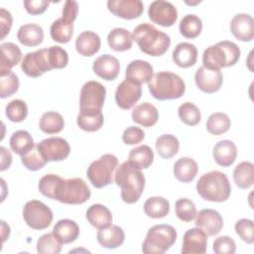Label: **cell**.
Returning a JSON list of instances; mask_svg holds the SVG:
<instances>
[{
    "mask_svg": "<svg viewBox=\"0 0 254 254\" xmlns=\"http://www.w3.org/2000/svg\"><path fill=\"white\" fill-rule=\"evenodd\" d=\"M114 181L121 189V198L126 203H135L139 200L144 188L145 176L141 169L129 161L117 167Z\"/></svg>",
    "mask_w": 254,
    "mask_h": 254,
    "instance_id": "cell-1",
    "label": "cell"
},
{
    "mask_svg": "<svg viewBox=\"0 0 254 254\" xmlns=\"http://www.w3.org/2000/svg\"><path fill=\"white\" fill-rule=\"evenodd\" d=\"M132 37L139 49L152 57L163 56L171 45L170 36L149 23L138 25L134 29Z\"/></svg>",
    "mask_w": 254,
    "mask_h": 254,
    "instance_id": "cell-2",
    "label": "cell"
},
{
    "mask_svg": "<svg viewBox=\"0 0 254 254\" xmlns=\"http://www.w3.org/2000/svg\"><path fill=\"white\" fill-rule=\"evenodd\" d=\"M197 193L205 200L222 202L228 199L231 186L227 176L219 171H211L202 175L196 183Z\"/></svg>",
    "mask_w": 254,
    "mask_h": 254,
    "instance_id": "cell-3",
    "label": "cell"
},
{
    "mask_svg": "<svg viewBox=\"0 0 254 254\" xmlns=\"http://www.w3.org/2000/svg\"><path fill=\"white\" fill-rule=\"evenodd\" d=\"M148 88L151 95L158 100L178 99L186 91L184 80L171 71H159L148 81Z\"/></svg>",
    "mask_w": 254,
    "mask_h": 254,
    "instance_id": "cell-4",
    "label": "cell"
},
{
    "mask_svg": "<svg viewBox=\"0 0 254 254\" xmlns=\"http://www.w3.org/2000/svg\"><path fill=\"white\" fill-rule=\"evenodd\" d=\"M239 47L231 41H221L206 48L202 54L203 66L208 69H220L234 65L240 59Z\"/></svg>",
    "mask_w": 254,
    "mask_h": 254,
    "instance_id": "cell-5",
    "label": "cell"
},
{
    "mask_svg": "<svg viewBox=\"0 0 254 254\" xmlns=\"http://www.w3.org/2000/svg\"><path fill=\"white\" fill-rule=\"evenodd\" d=\"M177 239L176 229L169 224H157L152 226L146 235L142 245L145 254H162L173 246Z\"/></svg>",
    "mask_w": 254,
    "mask_h": 254,
    "instance_id": "cell-6",
    "label": "cell"
},
{
    "mask_svg": "<svg viewBox=\"0 0 254 254\" xmlns=\"http://www.w3.org/2000/svg\"><path fill=\"white\" fill-rule=\"evenodd\" d=\"M90 195V190L82 179L61 178L54 199L65 204H81L88 200Z\"/></svg>",
    "mask_w": 254,
    "mask_h": 254,
    "instance_id": "cell-7",
    "label": "cell"
},
{
    "mask_svg": "<svg viewBox=\"0 0 254 254\" xmlns=\"http://www.w3.org/2000/svg\"><path fill=\"white\" fill-rule=\"evenodd\" d=\"M118 167V159L112 154H104L93 161L86 171V176L91 185L102 189L113 182L114 172Z\"/></svg>",
    "mask_w": 254,
    "mask_h": 254,
    "instance_id": "cell-8",
    "label": "cell"
},
{
    "mask_svg": "<svg viewBox=\"0 0 254 254\" xmlns=\"http://www.w3.org/2000/svg\"><path fill=\"white\" fill-rule=\"evenodd\" d=\"M106 95V89L103 84L95 80L85 82L79 95L80 113L95 114L101 112Z\"/></svg>",
    "mask_w": 254,
    "mask_h": 254,
    "instance_id": "cell-9",
    "label": "cell"
},
{
    "mask_svg": "<svg viewBox=\"0 0 254 254\" xmlns=\"http://www.w3.org/2000/svg\"><path fill=\"white\" fill-rule=\"evenodd\" d=\"M23 217L27 225L32 229L43 230L51 225L54 215L52 209L44 202L32 199L24 205Z\"/></svg>",
    "mask_w": 254,
    "mask_h": 254,
    "instance_id": "cell-10",
    "label": "cell"
},
{
    "mask_svg": "<svg viewBox=\"0 0 254 254\" xmlns=\"http://www.w3.org/2000/svg\"><path fill=\"white\" fill-rule=\"evenodd\" d=\"M21 68L23 72L30 77H39L46 71L53 69L48 49H41L26 54L22 60Z\"/></svg>",
    "mask_w": 254,
    "mask_h": 254,
    "instance_id": "cell-11",
    "label": "cell"
},
{
    "mask_svg": "<svg viewBox=\"0 0 254 254\" xmlns=\"http://www.w3.org/2000/svg\"><path fill=\"white\" fill-rule=\"evenodd\" d=\"M38 150L47 162L63 161L70 153V147L67 141L62 137H50L37 144Z\"/></svg>",
    "mask_w": 254,
    "mask_h": 254,
    "instance_id": "cell-12",
    "label": "cell"
},
{
    "mask_svg": "<svg viewBox=\"0 0 254 254\" xmlns=\"http://www.w3.org/2000/svg\"><path fill=\"white\" fill-rule=\"evenodd\" d=\"M148 16L152 22L162 27H171L178 19V11L171 2L156 0L150 4Z\"/></svg>",
    "mask_w": 254,
    "mask_h": 254,
    "instance_id": "cell-13",
    "label": "cell"
},
{
    "mask_svg": "<svg viewBox=\"0 0 254 254\" xmlns=\"http://www.w3.org/2000/svg\"><path fill=\"white\" fill-rule=\"evenodd\" d=\"M141 84L125 78L116 88L115 101L121 109L127 110L131 109L137 103V101L141 98Z\"/></svg>",
    "mask_w": 254,
    "mask_h": 254,
    "instance_id": "cell-14",
    "label": "cell"
},
{
    "mask_svg": "<svg viewBox=\"0 0 254 254\" xmlns=\"http://www.w3.org/2000/svg\"><path fill=\"white\" fill-rule=\"evenodd\" d=\"M194 81L201 91L205 93H213L220 89L223 76L220 69H208L202 65L196 69Z\"/></svg>",
    "mask_w": 254,
    "mask_h": 254,
    "instance_id": "cell-15",
    "label": "cell"
},
{
    "mask_svg": "<svg viewBox=\"0 0 254 254\" xmlns=\"http://www.w3.org/2000/svg\"><path fill=\"white\" fill-rule=\"evenodd\" d=\"M107 8L115 16L126 20L139 18L144 11V5L140 0H109Z\"/></svg>",
    "mask_w": 254,
    "mask_h": 254,
    "instance_id": "cell-16",
    "label": "cell"
},
{
    "mask_svg": "<svg viewBox=\"0 0 254 254\" xmlns=\"http://www.w3.org/2000/svg\"><path fill=\"white\" fill-rule=\"evenodd\" d=\"M207 235L198 227L186 231L183 237L182 254H203L206 252Z\"/></svg>",
    "mask_w": 254,
    "mask_h": 254,
    "instance_id": "cell-17",
    "label": "cell"
},
{
    "mask_svg": "<svg viewBox=\"0 0 254 254\" xmlns=\"http://www.w3.org/2000/svg\"><path fill=\"white\" fill-rule=\"evenodd\" d=\"M195 226L203 230L206 235L214 236L223 227V219L218 211L211 208H204L198 211L195 216Z\"/></svg>",
    "mask_w": 254,
    "mask_h": 254,
    "instance_id": "cell-18",
    "label": "cell"
},
{
    "mask_svg": "<svg viewBox=\"0 0 254 254\" xmlns=\"http://www.w3.org/2000/svg\"><path fill=\"white\" fill-rule=\"evenodd\" d=\"M232 35L241 42H250L254 38V20L246 13L236 14L230 22Z\"/></svg>",
    "mask_w": 254,
    "mask_h": 254,
    "instance_id": "cell-19",
    "label": "cell"
},
{
    "mask_svg": "<svg viewBox=\"0 0 254 254\" xmlns=\"http://www.w3.org/2000/svg\"><path fill=\"white\" fill-rule=\"evenodd\" d=\"M92 69L96 75L104 80H114L119 74L120 64L115 57L105 54L93 62Z\"/></svg>",
    "mask_w": 254,
    "mask_h": 254,
    "instance_id": "cell-20",
    "label": "cell"
},
{
    "mask_svg": "<svg viewBox=\"0 0 254 254\" xmlns=\"http://www.w3.org/2000/svg\"><path fill=\"white\" fill-rule=\"evenodd\" d=\"M96 238L102 247L107 249H115L123 244L125 234L120 226L110 224L106 227L100 228L97 231Z\"/></svg>",
    "mask_w": 254,
    "mask_h": 254,
    "instance_id": "cell-21",
    "label": "cell"
},
{
    "mask_svg": "<svg viewBox=\"0 0 254 254\" xmlns=\"http://www.w3.org/2000/svg\"><path fill=\"white\" fill-rule=\"evenodd\" d=\"M153 76V66L146 61H132L126 67L125 77L128 80L142 84L148 82Z\"/></svg>",
    "mask_w": 254,
    "mask_h": 254,
    "instance_id": "cell-22",
    "label": "cell"
},
{
    "mask_svg": "<svg viewBox=\"0 0 254 254\" xmlns=\"http://www.w3.org/2000/svg\"><path fill=\"white\" fill-rule=\"evenodd\" d=\"M101 46L100 37L92 31H84L79 34L75 40L76 52L83 57L95 55Z\"/></svg>",
    "mask_w": 254,
    "mask_h": 254,
    "instance_id": "cell-23",
    "label": "cell"
},
{
    "mask_svg": "<svg viewBox=\"0 0 254 254\" xmlns=\"http://www.w3.org/2000/svg\"><path fill=\"white\" fill-rule=\"evenodd\" d=\"M174 63L180 67H190L194 65L197 60V50L194 45L183 42L176 46L172 55Z\"/></svg>",
    "mask_w": 254,
    "mask_h": 254,
    "instance_id": "cell-24",
    "label": "cell"
},
{
    "mask_svg": "<svg viewBox=\"0 0 254 254\" xmlns=\"http://www.w3.org/2000/svg\"><path fill=\"white\" fill-rule=\"evenodd\" d=\"M212 155L217 165L221 167H229L236 160L237 148L232 141L222 140L214 145Z\"/></svg>",
    "mask_w": 254,
    "mask_h": 254,
    "instance_id": "cell-25",
    "label": "cell"
},
{
    "mask_svg": "<svg viewBox=\"0 0 254 254\" xmlns=\"http://www.w3.org/2000/svg\"><path fill=\"white\" fill-rule=\"evenodd\" d=\"M159 119V112L157 108L150 102H143L132 111V120L143 127L154 126Z\"/></svg>",
    "mask_w": 254,
    "mask_h": 254,
    "instance_id": "cell-26",
    "label": "cell"
},
{
    "mask_svg": "<svg viewBox=\"0 0 254 254\" xmlns=\"http://www.w3.org/2000/svg\"><path fill=\"white\" fill-rule=\"evenodd\" d=\"M17 39L26 47H36L44 40L43 28L34 23L24 24L17 32Z\"/></svg>",
    "mask_w": 254,
    "mask_h": 254,
    "instance_id": "cell-27",
    "label": "cell"
},
{
    "mask_svg": "<svg viewBox=\"0 0 254 254\" xmlns=\"http://www.w3.org/2000/svg\"><path fill=\"white\" fill-rule=\"evenodd\" d=\"M53 233L63 244H68L75 241L79 236V227L71 219H61L54 226Z\"/></svg>",
    "mask_w": 254,
    "mask_h": 254,
    "instance_id": "cell-28",
    "label": "cell"
},
{
    "mask_svg": "<svg viewBox=\"0 0 254 254\" xmlns=\"http://www.w3.org/2000/svg\"><path fill=\"white\" fill-rule=\"evenodd\" d=\"M85 216L87 221L97 229L106 227L112 222L111 211L105 205L99 203L90 205L86 210Z\"/></svg>",
    "mask_w": 254,
    "mask_h": 254,
    "instance_id": "cell-29",
    "label": "cell"
},
{
    "mask_svg": "<svg viewBox=\"0 0 254 254\" xmlns=\"http://www.w3.org/2000/svg\"><path fill=\"white\" fill-rule=\"evenodd\" d=\"M198 171L196 162L190 157L179 159L174 165V175L176 179L182 183H190L193 181Z\"/></svg>",
    "mask_w": 254,
    "mask_h": 254,
    "instance_id": "cell-30",
    "label": "cell"
},
{
    "mask_svg": "<svg viewBox=\"0 0 254 254\" xmlns=\"http://www.w3.org/2000/svg\"><path fill=\"white\" fill-rule=\"evenodd\" d=\"M107 42L113 51L124 52L132 48L133 37L131 33L124 28H115L107 36Z\"/></svg>",
    "mask_w": 254,
    "mask_h": 254,
    "instance_id": "cell-31",
    "label": "cell"
},
{
    "mask_svg": "<svg viewBox=\"0 0 254 254\" xmlns=\"http://www.w3.org/2000/svg\"><path fill=\"white\" fill-rule=\"evenodd\" d=\"M1 49L0 72L11 70L13 66L19 64L22 58V53L19 47L13 43H3Z\"/></svg>",
    "mask_w": 254,
    "mask_h": 254,
    "instance_id": "cell-32",
    "label": "cell"
},
{
    "mask_svg": "<svg viewBox=\"0 0 254 254\" xmlns=\"http://www.w3.org/2000/svg\"><path fill=\"white\" fill-rule=\"evenodd\" d=\"M50 34L54 41L60 44H66L72 38L73 22L61 17L51 25Z\"/></svg>",
    "mask_w": 254,
    "mask_h": 254,
    "instance_id": "cell-33",
    "label": "cell"
},
{
    "mask_svg": "<svg viewBox=\"0 0 254 254\" xmlns=\"http://www.w3.org/2000/svg\"><path fill=\"white\" fill-rule=\"evenodd\" d=\"M233 180L235 185L242 189L247 190L252 187L254 183V166L251 162L244 161L239 163L233 171Z\"/></svg>",
    "mask_w": 254,
    "mask_h": 254,
    "instance_id": "cell-34",
    "label": "cell"
},
{
    "mask_svg": "<svg viewBox=\"0 0 254 254\" xmlns=\"http://www.w3.org/2000/svg\"><path fill=\"white\" fill-rule=\"evenodd\" d=\"M11 150L20 156L27 154L35 147L31 134L26 130H18L12 134L9 140Z\"/></svg>",
    "mask_w": 254,
    "mask_h": 254,
    "instance_id": "cell-35",
    "label": "cell"
},
{
    "mask_svg": "<svg viewBox=\"0 0 254 254\" xmlns=\"http://www.w3.org/2000/svg\"><path fill=\"white\" fill-rule=\"evenodd\" d=\"M144 212L151 218H163L170 212V202L162 196L149 197L144 203Z\"/></svg>",
    "mask_w": 254,
    "mask_h": 254,
    "instance_id": "cell-36",
    "label": "cell"
},
{
    "mask_svg": "<svg viewBox=\"0 0 254 254\" xmlns=\"http://www.w3.org/2000/svg\"><path fill=\"white\" fill-rule=\"evenodd\" d=\"M155 147L160 157L163 159H171L177 155L180 143L176 136L172 134H164L157 139Z\"/></svg>",
    "mask_w": 254,
    "mask_h": 254,
    "instance_id": "cell-37",
    "label": "cell"
},
{
    "mask_svg": "<svg viewBox=\"0 0 254 254\" xmlns=\"http://www.w3.org/2000/svg\"><path fill=\"white\" fill-rule=\"evenodd\" d=\"M64 127V120L63 116L56 111L45 112L39 121V128L46 134L59 133Z\"/></svg>",
    "mask_w": 254,
    "mask_h": 254,
    "instance_id": "cell-38",
    "label": "cell"
},
{
    "mask_svg": "<svg viewBox=\"0 0 254 254\" xmlns=\"http://www.w3.org/2000/svg\"><path fill=\"white\" fill-rule=\"evenodd\" d=\"M180 33L187 39H194L201 33L202 22L194 14H188L183 17L179 25Z\"/></svg>",
    "mask_w": 254,
    "mask_h": 254,
    "instance_id": "cell-39",
    "label": "cell"
},
{
    "mask_svg": "<svg viewBox=\"0 0 254 254\" xmlns=\"http://www.w3.org/2000/svg\"><path fill=\"white\" fill-rule=\"evenodd\" d=\"M128 161L141 170L147 169L154 161V153L148 145H141L130 151Z\"/></svg>",
    "mask_w": 254,
    "mask_h": 254,
    "instance_id": "cell-40",
    "label": "cell"
},
{
    "mask_svg": "<svg viewBox=\"0 0 254 254\" xmlns=\"http://www.w3.org/2000/svg\"><path fill=\"white\" fill-rule=\"evenodd\" d=\"M231 121L227 114L215 112L209 115L206 121V129L212 135H221L228 131Z\"/></svg>",
    "mask_w": 254,
    "mask_h": 254,
    "instance_id": "cell-41",
    "label": "cell"
},
{
    "mask_svg": "<svg viewBox=\"0 0 254 254\" xmlns=\"http://www.w3.org/2000/svg\"><path fill=\"white\" fill-rule=\"evenodd\" d=\"M63 243L52 233L42 235L37 242V251L40 254H59L62 251Z\"/></svg>",
    "mask_w": 254,
    "mask_h": 254,
    "instance_id": "cell-42",
    "label": "cell"
},
{
    "mask_svg": "<svg viewBox=\"0 0 254 254\" xmlns=\"http://www.w3.org/2000/svg\"><path fill=\"white\" fill-rule=\"evenodd\" d=\"M104 122L102 112H98L95 114H87L80 113L77 115L76 123L78 127L87 132H94L99 130Z\"/></svg>",
    "mask_w": 254,
    "mask_h": 254,
    "instance_id": "cell-43",
    "label": "cell"
},
{
    "mask_svg": "<svg viewBox=\"0 0 254 254\" xmlns=\"http://www.w3.org/2000/svg\"><path fill=\"white\" fill-rule=\"evenodd\" d=\"M19 78L11 70L0 72V97L6 98L17 92Z\"/></svg>",
    "mask_w": 254,
    "mask_h": 254,
    "instance_id": "cell-44",
    "label": "cell"
},
{
    "mask_svg": "<svg viewBox=\"0 0 254 254\" xmlns=\"http://www.w3.org/2000/svg\"><path fill=\"white\" fill-rule=\"evenodd\" d=\"M5 114L11 122H22L27 118L28 106L24 100L14 99L6 105Z\"/></svg>",
    "mask_w": 254,
    "mask_h": 254,
    "instance_id": "cell-45",
    "label": "cell"
},
{
    "mask_svg": "<svg viewBox=\"0 0 254 254\" xmlns=\"http://www.w3.org/2000/svg\"><path fill=\"white\" fill-rule=\"evenodd\" d=\"M180 119L187 125L195 126L201 119V114L198 107L191 102H185L178 109Z\"/></svg>",
    "mask_w": 254,
    "mask_h": 254,
    "instance_id": "cell-46",
    "label": "cell"
},
{
    "mask_svg": "<svg viewBox=\"0 0 254 254\" xmlns=\"http://www.w3.org/2000/svg\"><path fill=\"white\" fill-rule=\"evenodd\" d=\"M175 212L179 219L184 222H190L196 216V207L189 198H180L176 201Z\"/></svg>",
    "mask_w": 254,
    "mask_h": 254,
    "instance_id": "cell-47",
    "label": "cell"
},
{
    "mask_svg": "<svg viewBox=\"0 0 254 254\" xmlns=\"http://www.w3.org/2000/svg\"><path fill=\"white\" fill-rule=\"evenodd\" d=\"M21 161L22 164L30 171H38L48 163L38 150L37 145H35V147L27 154L21 156Z\"/></svg>",
    "mask_w": 254,
    "mask_h": 254,
    "instance_id": "cell-48",
    "label": "cell"
},
{
    "mask_svg": "<svg viewBox=\"0 0 254 254\" xmlns=\"http://www.w3.org/2000/svg\"><path fill=\"white\" fill-rule=\"evenodd\" d=\"M60 180H61V177L58 175H55V174L45 175L39 181L38 188H39L40 192L43 195H45L51 199H54L55 192H56V190H57Z\"/></svg>",
    "mask_w": 254,
    "mask_h": 254,
    "instance_id": "cell-49",
    "label": "cell"
},
{
    "mask_svg": "<svg viewBox=\"0 0 254 254\" xmlns=\"http://www.w3.org/2000/svg\"><path fill=\"white\" fill-rule=\"evenodd\" d=\"M51 65L53 68H64L68 63L66 51L60 46H52L48 49Z\"/></svg>",
    "mask_w": 254,
    "mask_h": 254,
    "instance_id": "cell-50",
    "label": "cell"
},
{
    "mask_svg": "<svg viewBox=\"0 0 254 254\" xmlns=\"http://www.w3.org/2000/svg\"><path fill=\"white\" fill-rule=\"evenodd\" d=\"M236 234L246 243L252 244L254 242L253 221L248 218H241L235 223Z\"/></svg>",
    "mask_w": 254,
    "mask_h": 254,
    "instance_id": "cell-51",
    "label": "cell"
},
{
    "mask_svg": "<svg viewBox=\"0 0 254 254\" xmlns=\"http://www.w3.org/2000/svg\"><path fill=\"white\" fill-rule=\"evenodd\" d=\"M212 249L216 254H233L236 251V245L231 237L219 236L213 241Z\"/></svg>",
    "mask_w": 254,
    "mask_h": 254,
    "instance_id": "cell-52",
    "label": "cell"
},
{
    "mask_svg": "<svg viewBox=\"0 0 254 254\" xmlns=\"http://www.w3.org/2000/svg\"><path fill=\"white\" fill-rule=\"evenodd\" d=\"M145 138L144 131L137 126H130L124 130L122 140L127 145H135L141 143Z\"/></svg>",
    "mask_w": 254,
    "mask_h": 254,
    "instance_id": "cell-53",
    "label": "cell"
},
{
    "mask_svg": "<svg viewBox=\"0 0 254 254\" xmlns=\"http://www.w3.org/2000/svg\"><path fill=\"white\" fill-rule=\"evenodd\" d=\"M50 3L45 0H26L24 6L26 11L31 15H40L49 7Z\"/></svg>",
    "mask_w": 254,
    "mask_h": 254,
    "instance_id": "cell-54",
    "label": "cell"
},
{
    "mask_svg": "<svg viewBox=\"0 0 254 254\" xmlns=\"http://www.w3.org/2000/svg\"><path fill=\"white\" fill-rule=\"evenodd\" d=\"M12 15L9 11L4 8L0 9V29H1V39H4L7 34H9L12 27Z\"/></svg>",
    "mask_w": 254,
    "mask_h": 254,
    "instance_id": "cell-55",
    "label": "cell"
},
{
    "mask_svg": "<svg viewBox=\"0 0 254 254\" xmlns=\"http://www.w3.org/2000/svg\"><path fill=\"white\" fill-rule=\"evenodd\" d=\"M77 13H78V5L76 1L67 0L64 2V5L63 8V15H62L63 18L67 19L71 22H74V20L77 17Z\"/></svg>",
    "mask_w": 254,
    "mask_h": 254,
    "instance_id": "cell-56",
    "label": "cell"
},
{
    "mask_svg": "<svg viewBox=\"0 0 254 254\" xmlns=\"http://www.w3.org/2000/svg\"><path fill=\"white\" fill-rule=\"evenodd\" d=\"M0 152H1V171L7 170L11 163H12V155L11 153L5 148V147H0Z\"/></svg>",
    "mask_w": 254,
    "mask_h": 254,
    "instance_id": "cell-57",
    "label": "cell"
}]
</instances>
